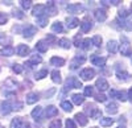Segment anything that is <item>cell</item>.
Returning a JSON list of instances; mask_svg holds the SVG:
<instances>
[{"label":"cell","instance_id":"1","mask_svg":"<svg viewBox=\"0 0 132 128\" xmlns=\"http://www.w3.org/2000/svg\"><path fill=\"white\" fill-rule=\"evenodd\" d=\"M120 41H122V46H120V52H122L123 56H132V48L129 45V41L126 36L120 37Z\"/></svg>","mask_w":132,"mask_h":128},{"label":"cell","instance_id":"2","mask_svg":"<svg viewBox=\"0 0 132 128\" xmlns=\"http://www.w3.org/2000/svg\"><path fill=\"white\" fill-rule=\"evenodd\" d=\"M86 112L90 114V116H91L93 119H98V118H101V116H102V111L98 110L95 107V104H93V103L86 106Z\"/></svg>","mask_w":132,"mask_h":128},{"label":"cell","instance_id":"3","mask_svg":"<svg viewBox=\"0 0 132 128\" xmlns=\"http://www.w3.org/2000/svg\"><path fill=\"white\" fill-rule=\"evenodd\" d=\"M85 62H86V57L85 56H75L74 59L70 63V69L74 70V69H77L79 65H82V63H85Z\"/></svg>","mask_w":132,"mask_h":128},{"label":"cell","instance_id":"4","mask_svg":"<svg viewBox=\"0 0 132 128\" xmlns=\"http://www.w3.org/2000/svg\"><path fill=\"white\" fill-rule=\"evenodd\" d=\"M79 24H81V29H82L83 33L89 32V30L93 28V23H91V20L89 19V16H86V17L82 20V23H79Z\"/></svg>","mask_w":132,"mask_h":128},{"label":"cell","instance_id":"5","mask_svg":"<svg viewBox=\"0 0 132 128\" xmlns=\"http://www.w3.org/2000/svg\"><path fill=\"white\" fill-rule=\"evenodd\" d=\"M91 62L94 63L95 66L103 67V66L106 65V58H104V57H101V56H96V54H94V56L91 57Z\"/></svg>","mask_w":132,"mask_h":128},{"label":"cell","instance_id":"6","mask_svg":"<svg viewBox=\"0 0 132 128\" xmlns=\"http://www.w3.org/2000/svg\"><path fill=\"white\" fill-rule=\"evenodd\" d=\"M95 87H96L99 91H106V90L108 89V82H107L104 78H99V79H96Z\"/></svg>","mask_w":132,"mask_h":128},{"label":"cell","instance_id":"7","mask_svg":"<svg viewBox=\"0 0 132 128\" xmlns=\"http://www.w3.org/2000/svg\"><path fill=\"white\" fill-rule=\"evenodd\" d=\"M36 28L33 27V25H27L25 28H24V32H23V35H24V37L25 38H32L33 37V35H36Z\"/></svg>","mask_w":132,"mask_h":128},{"label":"cell","instance_id":"8","mask_svg":"<svg viewBox=\"0 0 132 128\" xmlns=\"http://www.w3.org/2000/svg\"><path fill=\"white\" fill-rule=\"evenodd\" d=\"M11 111H12V104H11V102H3L2 104H0V112H2L3 115H8Z\"/></svg>","mask_w":132,"mask_h":128},{"label":"cell","instance_id":"9","mask_svg":"<svg viewBox=\"0 0 132 128\" xmlns=\"http://www.w3.org/2000/svg\"><path fill=\"white\" fill-rule=\"evenodd\" d=\"M94 16H95L96 21H99V23H103V21H106V19H107V13H106L104 9H96Z\"/></svg>","mask_w":132,"mask_h":128},{"label":"cell","instance_id":"10","mask_svg":"<svg viewBox=\"0 0 132 128\" xmlns=\"http://www.w3.org/2000/svg\"><path fill=\"white\" fill-rule=\"evenodd\" d=\"M94 75H95V71L93 69H85V70L81 71V77L85 81H89V79L94 78Z\"/></svg>","mask_w":132,"mask_h":128},{"label":"cell","instance_id":"11","mask_svg":"<svg viewBox=\"0 0 132 128\" xmlns=\"http://www.w3.org/2000/svg\"><path fill=\"white\" fill-rule=\"evenodd\" d=\"M116 77L119 78V79H122V81H128L129 78H131V75H129V73H127L126 70H120L119 67H116Z\"/></svg>","mask_w":132,"mask_h":128},{"label":"cell","instance_id":"12","mask_svg":"<svg viewBox=\"0 0 132 128\" xmlns=\"http://www.w3.org/2000/svg\"><path fill=\"white\" fill-rule=\"evenodd\" d=\"M16 52H17V54H19L20 57H24V56H27L28 53H29V46H28V45H24V44H20V45L17 46Z\"/></svg>","mask_w":132,"mask_h":128},{"label":"cell","instance_id":"13","mask_svg":"<svg viewBox=\"0 0 132 128\" xmlns=\"http://www.w3.org/2000/svg\"><path fill=\"white\" fill-rule=\"evenodd\" d=\"M41 61H42V58H41V56H32L30 57V59L28 61V62H25V66H28V67H32V65H37V63H41Z\"/></svg>","mask_w":132,"mask_h":128},{"label":"cell","instance_id":"14","mask_svg":"<svg viewBox=\"0 0 132 128\" xmlns=\"http://www.w3.org/2000/svg\"><path fill=\"white\" fill-rule=\"evenodd\" d=\"M77 122L79 123V125H86L87 124V122H89V119L86 118V115L85 114H82V112H78V114H75V118H74Z\"/></svg>","mask_w":132,"mask_h":128},{"label":"cell","instance_id":"15","mask_svg":"<svg viewBox=\"0 0 132 128\" xmlns=\"http://www.w3.org/2000/svg\"><path fill=\"white\" fill-rule=\"evenodd\" d=\"M110 95H111V97H116L119 100H122V102H124V100L127 99V97H126V92H124V91H116V90H111V91H110Z\"/></svg>","mask_w":132,"mask_h":128},{"label":"cell","instance_id":"16","mask_svg":"<svg viewBox=\"0 0 132 128\" xmlns=\"http://www.w3.org/2000/svg\"><path fill=\"white\" fill-rule=\"evenodd\" d=\"M48 48H49L48 42L44 41V40H40L37 44H36V49H37L38 52H41V53H45V52L48 50Z\"/></svg>","mask_w":132,"mask_h":128},{"label":"cell","instance_id":"17","mask_svg":"<svg viewBox=\"0 0 132 128\" xmlns=\"http://www.w3.org/2000/svg\"><path fill=\"white\" fill-rule=\"evenodd\" d=\"M118 49H119V45H118V42L115 41V40H111V41H108V44H107V50L110 52V53H116L118 52Z\"/></svg>","mask_w":132,"mask_h":128},{"label":"cell","instance_id":"18","mask_svg":"<svg viewBox=\"0 0 132 128\" xmlns=\"http://www.w3.org/2000/svg\"><path fill=\"white\" fill-rule=\"evenodd\" d=\"M32 13L35 15L36 17H40V16H42V13H45V5H36L35 8H33V11H32Z\"/></svg>","mask_w":132,"mask_h":128},{"label":"cell","instance_id":"19","mask_svg":"<svg viewBox=\"0 0 132 128\" xmlns=\"http://www.w3.org/2000/svg\"><path fill=\"white\" fill-rule=\"evenodd\" d=\"M11 42H12V38L5 36V33H0V45H4L7 48L11 45Z\"/></svg>","mask_w":132,"mask_h":128},{"label":"cell","instance_id":"20","mask_svg":"<svg viewBox=\"0 0 132 128\" xmlns=\"http://www.w3.org/2000/svg\"><path fill=\"white\" fill-rule=\"evenodd\" d=\"M13 53H15V49L12 46H7V48L0 50V56H3V57H11V56H13Z\"/></svg>","mask_w":132,"mask_h":128},{"label":"cell","instance_id":"21","mask_svg":"<svg viewBox=\"0 0 132 128\" xmlns=\"http://www.w3.org/2000/svg\"><path fill=\"white\" fill-rule=\"evenodd\" d=\"M25 124L21 120V118H15L12 122H11V128H24Z\"/></svg>","mask_w":132,"mask_h":128},{"label":"cell","instance_id":"22","mask_svg":"<svg viewBox=\"0 0 132 128\" xmlns=\"http://www.w3.org/2000/svg\"><path fill=\"white\" fill-rule=\"evenodd\" d=\"M79 25V20L77 19V17H68V28L69 29H74Z\"/></svg>","mask_w":132,"mask_h":128},{"label":"cell","instance_id":"23","mask_svg":"<svg viewBox=\"0 0 132 128\" xmlns=\"http://www.w3.org/2000/svg\"><path fill=\"white\" fill-rule=\"evenodd\" d=\"M58 114V110L54 107V106H49V107L46 108V111H45V116L46 118H52V116H56Z\"/></svg>","mask_w":132,"mask_h":128},{"label":"cell","instance_id":"24","mask_svg":"<svg viewBox=\"0 0 132 128\" xmlns=\"http://www.w3.org/2000/svg\"><path fill=\"white\" fill-rule=\"evenodd\" d=\"M91 45H93L91 40H90V38H85V40H82V41H81L79 48H82L83 50H89V49L91 48Z\"/></svg>","mask_w":132,"mask_h":128},{"label":"cell","instance_id":"25","mask_svg":"<svg viewBox=\"0 0 132 128\" xmlns=\"http://www.w3.org/2000/svg\"><path fill=\"white\" fill-rule=\"evenodd\" d=\"M50 63L54 66H63L65 65V59L60 58V57H52L50 58Z\"/></svg>","mask_w":132,"mask_h":128},{"label":"cell","instance_id":"26","mask_svg":"<svg viewBox=\"0 0 132 128\" xmlns=\"http://www.w3.org/2000/svg\"><path fill=\"white\" fill-rule=\"evenodd\" d=\"M38 100V95L36 92H30L27 95V103L28 104H33V103H36Z\"/></svg>","mask_w":132,"mask_h":128},{"label":"cell","instance_id":"27","mask_svg":"<svg viewBox=\"0 0 132 128\" xmlns=\"http://www.w3.org/2000/svg\"><path fill=\"white\" fill-rule=\"evenodd\" d=\"M71 99H73V102H74L75 104H78V106L85 102V98H83L82 94H74L73 97H71Z\"/></svg>","mask_w":132,"mask_h":128},{"label":"cell","instance_id":"28","mask_svg":"<svg viewBox=\"0 0 132 128\" xmlns=\"http://www.w3.org/2000/svg\"><path fill=\"white\" fill-rule=\"evenodd\" d=\"M52 81L54 82V83H61V73L58 71V70H54V71H52Z\"/></svg>","mask_w":132,"mask_h":128},{"label":"cell","instance_id":"29","mask_svg":"<svg viewBox=\"0 0 132 128\" xmlns=\"http://www.w3.org/2000/svg\"><path fill=\"white\" fill-rule=\"evenodd\" d=\"M52 30H53V32H56V33H61V32H63L62 23H60V21H56V23L52 25Z\"/></svg>","mask_w":132,"mask_h":128},{"label":"cell","instance_id":"30","mask_svg":"<svg viewBox=\"0 0 132 128\" xmlns=\"http://www.w3.org/2000/svg\"><path fill=\"white\" fill-rule=\"evenodd\" d=\"M107 112L108 114H116L118 112V104L111 102V103H108L107 104Z\"/></svg>","mask_w":132,"mask_h":128},{"label":"cell","instance_id":"31","mask_svg":"<svg viewBox=\"0 0 132 128\" xmlns=\"http://www.w3.org/2000/svg\"><path fill=\"white\" fill-rule=\"evenodd\" d=\"M61 107L63 108V111H68V112L73 111V104H71L69 100H63V102L61 103Z\"/></svg>","mask_w":132,"mask_h":128},{"label":"cell","instance_id":"32","mask_svg":"<svg viewBox=\"0 0 132 128\" xmlns=\"http://www.w3.org/2000/svg\"><path fill=\"white\" fill-rule=\"evenodd\" d=\"M81 9H82V7H81L79 4H70V5L68 7V12L75 13V12H78V11H81Z\"/></svg>","mask_w":132,"mask_h":128},{"label":"cell","instance_id":"33","mask_svg":"<svg viewBox=\"0 0 132 128\" xmlns=\"http://www.w3.org/2000/svg\"><path fill=\"white\" fill-rule=\"evenodd\" d=\"M58 44H60V46H61V48H63V49H70V46H71L70 41H69L68 38H61Z\"/></svg>","mask_w":132,"mask_h":128},{"label":"cell","instance_id":"34","mask_svg":"<svg viewBox=\"0 0 132 128\" xmlns=\"http://www.w3.org/2000/svg\"><path fill=\"white\" fill-rule=\"evenodd\" d=\"M48 21H49V19L46 17V16H40V17H37V24L40 25V27H46V24H48Z\"/></svg>","mask_w":132,"mask_h":128},{"label":"cell","instance_id":"35","mask_svg":"<svg viewBox=\"0 0 132 128\" xmlns=\"http://www.w3.org/2000/svg\"><path fill=\"white\" fill-rule=\"evenodd\" d=\"M111 124H114V119H111V118H101V125L110 127Z\"/></svg>","mask_w":132,"mask_h":128},{"label":"cell","instance_id":"36","mask_svg":"<svg viewBox=\"0 0 132 128\" xmlns=\"http://www.w3.org/2000/svg\"><path fill=\"white\" fill-rule=\"evenodd\" d=\"M41 112H42V107H36L35 110L32 111V116L37 120V119L41 118Z\"/></svg>","mask_w":132,"mask_h":128},{"label":"cell","instance_id":"37","mask_svg":"<svg viewBox=\"0 0 132 128\" xmlns=\"http://www.w3.org/2000/svg\"><path fill=\"white\" fill-rule=\"evenodd\" d=\"M91 42H93V45L94 46H96V48H99V46H101L102 45V37L101 36H94L93 37V40H91Z\"/></svg>","mask_w":132,"mask_h":128},{"label":"cell","instance_id":"38","mask_svg":"<svg viewBox=\"0 0 132 128\" xmlns=\"http://www.w3.org/2000/svg\"><path fill=\"white\" fill-rule=\"evenodd\" d=\"M70 79H71V83H73V89H79V87H82V83H81L79 79H77L75 77H70Z\"/></svg>","mask_w":132,"mask_h":128},{"label":"cell","instance_id":"39","mask_svg":"<svg viewBox=\"0 0 132 128\" xmlns=\"http://www.w3.org/2000/svg\"><path fill=\"white\" fill-rule=\"evenodd\" d=\"M49 128H62V123L60 119H56V120H53L50 124H49Z\"/></svg>","mask_w":132,"mask_h":128},{"label":"cell","instance_id":"40","mask_svg":"<svg viewBox=\"0 0 132 128\" xmlns=\"http://www.w3.org/2000/svg\"><path fill=\"white\" fill-rule=\"evenodd\" d=\"M12 16L16 17V19H24V13L21 12L20 9H13L12 11Z\"/></svg>","mask_w":132,"mask_h":128},{"label":"cell","instance_id":"41","mask_svg":"<svg viewBox=\"0 0 132 128\" xmlns=\"http://www.w3.org/2000/svg\"><path fill=\"white\" fill-rule=\"evenodd\" d=\"M46 75H48V70H46V69H44V70L36 73V79H42L44 77H46Z\"/></svg>","mask_w":132,"mask_h":128},{"label":"cell","instance_id":"42","mask_svg":"<svg viewBox=\"0 0 132 128\" xmlns=\"http://www.w3.org/2000/svg\"><path fill=\"white\" fill-rule=\"evenodd\" d=\"M20 4H21V7H23L24 9H29L32 7V2H30V0H21Z\"/></svg>","mask_w":132,"mask_h":128},{"label":"cell","instance_id":"43","mask_svg":"<svg viewBox=\"0 0 132 128\" xmlns=\"http://www.w3.org/2000/svg\"><path fill=\"white\" fill-rule=\"evenodd\" d=\"M128 15H129V13H128V11H127L126 8H122V9L119 11V19H123V20H124Z\"/></svg>","mask_w":132,"mask_h":128},{"label":"cell","instance_id":"44","mask_svg":"<svg viewBox=\"0 0 132 128\" xmlns=\"http://www.w3.org/2000/svg\"><path fill=\"white\" fill-rule=\"evenodd\" d=\"M12 70H13L16 74H20L21 71H23V66H21V65H19V63H15V65H13V67H12Z\"/></svg>","mask_w":132,"mask_h":128},{"label":"cell","instance_id":"45","mask_svg":"<svg viewBox=\"0 0 132 128\" xmlns=\"http://www.w3.org/2000/svg\"><path fill=\"white\" fill-rule=\"evenodd\" d=\"M7 21H8V16H7L5 13H2V12H0V25L5 24Z\"/></svg>","mask_w":132,"mask_h":128},{"label":"cell","instance_id":"46","mask_svg":"<svg viewBox=\"0 0 132 128\" xmlns=\"http://www.w3.org/2000/svg\"><path fill=\"white\" fill-rule=\"evenodd\" d=\"M85 95L86 97H91L93 95V87L91 86H86L85 87Z\"/></svg>","mask_w":132,"mask_h":128},{"label":"cell","instance_id":"47","mask_svg":"<svg viewBox=\"0 0 132 128\" xmlns=\"http://www.w3.org/2000/svg\"><path fill=\"white\" fill-rule=\"evenodd\" d=\"M95 100L103 103V102H106V97H104L103 94H98V95H95Z\"/></svg>","mask_w":132,"mask_h":128},{"label":"cell","instance_id":"48","mask_svg":"<svg viewBox=\"0 0 132 128\" xmlns=\"http://www.w3.org/2000/svg\"><path fill=\"white\" fill-rule=\"evenodd\" d=\"M66 128H77V127H75V123L71 119H68L66 120Z\"/></svg>","mask_w":132,"mask_h":128},{"label":"cell","instance_id":"49","mask_svg":"<svg viewBox=\"0 0 132 128\" xmlns=\"http://www.w3.org/2000/svg\"><path fill=\"white\" fill-rule=\"evenodd\" d=\"M81 41H82V40H81V35H77V36H75V38H74V45L79 48V44H81Z\"/></svg>","mask_w":132,"mask_h":128},{"label":"cell","instance_id":"50","mask_svg":"<svg viewBox=\"0 0 132 128\" xmlns=\"http://www.w3.org/2000/svg\"><path fill=\"white\" fill-rule=\"evenodd\" d=\"M128 98H129V100H131V103H132V87H131L129 91H128Z\"/></svg>","mask_w":132,"mask_h":128},{"label":"cell","instance_id":"51","mask_svg":"<svg viewBox=\"0 0 132 128\" xmlns=\"http://www.w3.org/2000/svg\"><path fill=\"white\" fill-rule=\"evenodd\" d=\"M131 12H132V3H131Z\"/></svg>","mask_w":132,"mask_h":128},{"label":"cell","instance_id":"52","mask_svg":"<svg viewBox=\"0 0 132 128\" xmlns=\"http://www.w3.org/2000/svg\"><path fill=\"white\" fill-rule=\"evenodd\" d=\"M118 128H124V127H118Z\"/></svg>","mask_w":132,"mask_h":128}]
</instances>
